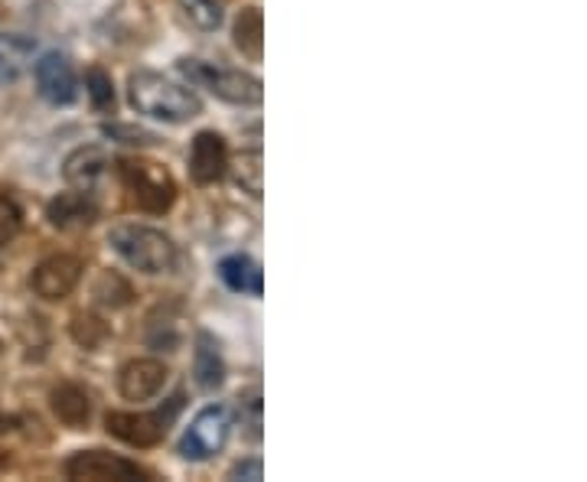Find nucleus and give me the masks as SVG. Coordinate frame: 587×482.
I'll list each match as a JSON object with an SVG mask.
<instances>
[{
	"instance_id": "obj_6",
	"label": "nucleus",
	"mask_w": 587,
	"mask_h": 482,
	"mask_svg": "<svg viewBox=\"0 0 587 482\" xmlns=\"http://www.w3.org/2000/svg\"><path fill=\"white\" fill-rule=\"evenodd\" d=\"M228 434H232V414H228V407L226 404H209L186 427V434L180 440V453L186 460H193V463L213 460L226 446Z\"/></svg>"
},
{
	"instance_id": "obj_23",
	"label": "nucleus",
	"mask_w": 587,
	"mask_h": 482,
	"mask_svg": "<svg viewBox=\"0 0 587 482\" xmlns=\"http://www.w3.org/2000/svg\"><path fill=\"white\" fill-rule=\"evenodd\" d=\"M238 186L248 193V196H262V154H245L242 164H238Z\"/></svg>"
},
{
	"instance_id": "obj_29",
	"label": "nucleus",
	"mask_w": 587,
	"mask_h": 482,
	"mask_svg": "<svg viewBox=\"0 0 587 482\" xmlns=\"http://www.w3.org/2000/svg\"><path fill=\"white\" fill-rule=\"evenodd\" d=\"M0 350H3V346H0Z\"/></svg>"
},
{
	"instance_id": "obj_11",
	"label": "nucleus",
	"mask_w": 587,
	"mask_h": 482,
	"mask_svg": "<svg viewBox=\"0 0 587 482\" xmlns=\"http://www.w3.org/2000/svg\"><path fill=\"white\" fill-rule=\"evenodd\" d=\"M167 365L160 358H135L118 375V392L125 401H150L167 385Z\"/></svg>"
},
{
	"instance_id": "obj_22",
	"label": "nucleus",
	"mask_w": 587,
	"mask_h": 482,
	"mask_svg": "<svg viewBox=\"0 0 587 482\" xmlns=\"http://www.w3.org/2000/svg\"><path fill=\"white\" fill-rule=\"evenodd\" d=\"M95 297L108 307H125V304H131V287L115 274H101V281L95 287Z\"/></svg>"
},
{
	"instance_id": "obj_16",
	"label": "nucleus",
	"mask_w": 587,
	"mask_h": 482,
	"mask_svg": "<svg viewBox=\"0 0 587 482\" xmlns=\"http://www.w3.org/2000/svg\"><path fill=\"white\" fill-rule=\"evenodd\" d=\"M105 167H108L105 150H98V147H79V150H72V154L66 157L62 176H66V183L76 186V189H91L95 179L105 174Z\"/></svg>"
},
{
	"instance_id": "obj_17",
	"label": "nucleus",
	"mask_w": 587,
	"mask_h": 482,
	"mask_svg": "<svg viewBox=\"0 0 587 482\" xmlns=\"http://www.w3.org/2000/svg\"><path fill=\"white\" fill-rule=\"evenodd\" d=\"M219 277L226 281V287H232L235 294H252L262 297L265 281H262V267L258 262H252L248 255H232L219 264Z\"/></svg>"
},
{
	"instance_id": "obj_27",
	"label": "nucleus",
	"mask_w": 587,
	"mask_h": 482,
	"mask_svg": "<svg viewBox=\"0 0 587 482\" xmlns=\"http://www.w3.org/2000/svg\"><path fill=\"white\" fill-rule=\"evenodd\" d=\"M262 473H265L262 460H245L232 470V480H262Z\"/></svg>"
},
{
	"instance_id": "obj_14",
	"label": "nucleus",
	"mask_w": 587,
	"mask_h": 482,
	"mask_svg": "<svg viewBox=\"0 0 587 482\" xmlns=\"http://www.w3.org/2000/svg\"><path fill=\"white\" fill-rule=\"evenodd\" d=\"M49 404H52V414L66 424V427H72V431H82V427H89L91 421V395L86 388H79V385H59V388H52V395H49Z\"/></svg>"
},
{
	"instance_id": "obj_19",
	"label": "nucleus",
	"mask_w": 587,
	"mask_h": 482,
	"mask_svg": "<svg viewBox=\"0 0 587 482\" xmlns=\"http://www.w3.org/2000/svg\"><path fill=\"white\" fill-rule=\"evenodd\" d=\"M180 10L186 13V20L206 33L223 27V7L219 0H180Z\"/></svg>"
},
{
	"instance_id": "obj_24",
	"label": "nucleus",
	"mask_w": 587,
	"mask_h": 482,
	"mask_svg": "<svg viewBox=\"0 0 587 482\" xmlns=\"http://www.w3.org/2000/svg\"><path fill=\"white\" fill-rule=\"evenodd\" d=\"M238 417H242V424L248 427V437H262V431H258V427H262V401H258V392L238 395Z\"/></svg>"
},
{
	"instance_id": "obj_18",
	"label": "nucleus",
	"mask_w": 587,
	"mask_h": 482,
	"mask_svg": "<svg viewBox=\"0 0 587 482\" xmlns=\"http://www.w3.org/2000/svg\"><path fill=\"white\" fill-rule=\"evenodd\" d=\"M232 37H235V49L242 56H248L252 62H258L262 52H265V17H262V10L258 7H245L238 13V20H235Z\"/></svg>"
},
{
	"instance_id": "obj_10",
	"label": "nucleus",
	"mask_w": 587,
	"mask_h": 482,
	"mask_svg": "<svg viewBox=\"0 0 587 482\" xmlns=\"http://www.w3.org/2000/svg\"><path fill=\"white\" fill-rule=\"evenodd\" d=\"M37 88L49 105H72L76 101V69L62 52H46L33 66Z\"/></svg>"
},
{
	"instance_id": "obj_2",
	"label": "nucleus",
	"mask_w": 587,
	"mask_h": 482,
	"mask_svg": "<svg viewBox=\"0 0 587 482\" xmlns=\"http://www.w3.org/2000/svg\"><path fill=\"white\" fill-rule=\"evenodd\" d=\"M108 245L121 262L140 274H167L177 264V245L170 242V235L150 225H135V222L115 225L108 235Z\"/></svg>"
},
{
	"instance_id": "obj_12",
	"label": "nucleus",
	"mask_w": 587,
	"mask_h": 482,
	"mask_svg": "<svg viewBox=\"0 0 587 482\" xmlns=\"http://www.w3.org/2000/svg\"><path fill=\"white\" fill-rule=\"evenodd\" d=\"M46 219L59 232H82L98 219V203L91 199L89 189L79 193H62L46 206Z\"/></svg>"
},
{
	"instance_id": "obj_20",
	"label": "nucleus",
	"mask_w": 587,
	"mask_h": 482,
	"mask_svg": "<svg viewBox=\"0 0 587 482\" xmlns=\"http://www.w3.org/2000/svg\"><path fill=\"white\" fill-rule=\"evenodd\" d=\"M86 88H89V98L91 105H95V111H111V108H115V86H111V76H108V72L89 69Z\"/></svg>"
},
{
	"instance_id": "obj_26",
	"label": "nucleus",
	"mask_w": 587,
	"mask_h": 482,
	"mask_svg": "<svg viewBox=\"0 0 587 482\" xmlns=\"http://www.w3.org/2000/svg\"><path fill=\"white\" fill-rule=\"evenodd\" d=\"M105 134L121 140V144H154L157 134L144 131V128H131V125H105Z\"/></svg>"
},
{
	"instance_id": "obj_21",
	"label": "nucleus",
	"mask_w": 587,
	"mask_h": 482,
	"mask_svg": "<svg viewBox=\"0 0 587 482\" xmlns=\"http://www.w3.org/2000/svg\"><path fill=\"white\" fill-rule=\"evenodd\" d=\"M72 336H76V343H79V346L95 350V346H101V340L108 336V326H105L98 316L79 313V316L72 319Z\"/></svg>"
},
{
	"instance_id": "obj_5",
	"label": "nucleus",
	"mask_w": 587,
	"mask_h": 482,
	"mask_svg": "<svg viewBox=\"0 0 587 482\" xmlns=\"http://www.w3.org/2000/svg\"><path fill=\"white\" fill-rule=\"evenodd\" d=\"M183 407V395L170 397L164 407L157 411H147V414H135V411H111L105 417V431L111 437L125 440L131 446H157L160 440L167 437L170 424L177 421Z\"/></svg>"
},
{
	"instance_id": "obj_7",
	"label": "nucleus",
	"mask_w": 587,
	"mask_h": 482,
	"mask_svg": "<svg viewBox=\"0 0 587 482\" xmlns=\"http://www.w3.org/2000/svg\"><path fill=\"white\" fill-rule=\"evenodd\" d=\"M66 476L76 482H128V480H150L147 470L137 463L115 456L108 450H82L66 460Z\"/></svg>"
},
{
	"instance_id": "obj_1",
	"label": "nucleus",
	"mask_w": 587,
	"mask_h": 482,
	"mask_svg": "<svg viewBox=\"0 0 587 482\" xmlns=\"http://www.w3.org/2000/svg\"><path fill=\"white\" fill-rule=\"evenodd\" d=\"M128 88H131L128 95H131L137 115H147V118H157V121H167V125H186L196 115H203L199 95L164 79L160 72H147V69L135 72Z\"/></svg>"
},
{
	"instance_id": "obj_13",
	"label": "nucleus",
	"mask_w": 587,
	"mask_h": 482,
	"mask_svg": "<svg viewBox=\"0 0 587 482\" xmlns=\"http://www.w3.org/2000/svg\"><path fill=\"white\" fill-rule=\"evenodd\" d=\"M193 378L203 392H216L226 382V362L219 343L209 333H196V352H193Z\"/></svg>"
},
{
	"instance_id": "obj_25",
	"label": "nucleus",
	"mask_w": 587,
	"mask_h": 482,
	"mask_svg": "<svg viewBox=\"0 0 587 482\" xmlns=\"http://www.w3.org/2000/svg\"><path fill=\"white\" fill-rule=\"evenodd\" d=\"M23 225V209L17 206L13 196L0 193V238H10Z\"/></svg>"
},
{
	"instance_id": "obj_28",
	"label": "nucleus",
	"mask_w": 587,
	"mask_h": 482,
	"mask_svg": "<svg viewBox=\"0 0 587 482\" xmlns=\"http://www.w3.org/2000/svg\"><path fill=\"white\" fill-rule=\"evenodd\" d=\"M17 417L13 414H0V434H10V431H17Z\"/></svg>"
},
{
	"instance_id": "obj_4",
	"label": "nucleus",
	"mask_w": 587,
	"mask_h": 482,
	"mask_svg": "<svg viewBox=\"0 0 587 482\" xmlns=\"http://www.w3.org/2000/svg\"><path fill=\"white\" fill-rule=\"evenodd\" d=\"M180 72L196 82V86L209 88L216 98H223L228 105H242V108H258L265 98V86L258 76L242 72V69H223L213 62H199V59H183Z\"/></svg>"
},
{
	"instance_id": "obj_9",
	"label": "nucleus",
	"mask_w": 587,
	"mask_h": 482,
	"mask_svg": "<svg viewBox=\"0 0 587 482\" xmlns=\"http://www.w3.org/2000/svg\"><path fill=\"white\" fill-rule=\"evenodd\" d=\"M228 170V144L223 134L199 131L189 147V174L199 186L219 183Z\"/></svg>"
},
{
	"instance_id": "obj_8",
	"label": "nucleus",
	"mask_w": 587,
	"mask_h": 482,
	"mask_svg": "<svg viewBox=\"0 0 587 482\" xmlns=\"http://www.w3.org/2000/svg\"><path fill=\"white\" fill-rule=\"evenodd\" d=\"M79 281H82V262L76 255H52V258L37 264V270L30 277L33 294L49 304L66 301L79 287Z\"/></svg>"
},
{
	"instance_id": "obj_15",
	"label": "nucleus",
	"mask_w": 587,
	"mask_h": 482,
	"mask_svg": "<svg viewBox=\"0 0 587 482\" xmlns=\"http://www.w3.org/2000/svg\"><path fill=\"white\" fill-rule=\"evenodd\" d=\"M37 43L20 33H3L0 37V86H13L33 62Z\"/></svg>"
},
{
	"instance_id": "obj_3",
	"label": "nucleus",
	"mask_w": 587,
	"mask_h": 482,
	"mask_svg": "<svg viewBox=\"0 0 587 482\" xmlns=\"http://www.w3.org/2000/svg\"><path fill=\"white\" fill-rule=\"evenodd\" d=\"M118 174H121V183H125L131 203L137 209H144V213L160 216V213H167L177 203V179L157 160L125 157L118 164Z\"/></svg>"
}]
</instances>
